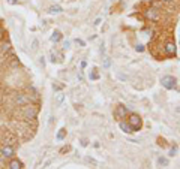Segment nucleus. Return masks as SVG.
Segmentation results:
<instances>
[{
	"instance_id": "dca6fc26",
	"label": "nucleus",
	"mask_w": 180,
	"mask_h": 169,
	"mask_svg": "<svg viewBox=\"0 0 180 169\" xmlns=\"http://www.w3.org/2000/svg\"><path fill=\"white\" fill-rule=\"evenodd\" d=\"M65 138H66V130H65V129H60L59 133H57V139H59V141H63Z\"/></svg>"
},
{
	"instance_id": "412c9836",
	"label": "nucleus",
	"mask_w": 180,
	"mask_h": 169,
	"mask_svg": "<svg viewBox=\"0 0 180 169\" xmlns=\"http://www.w3.org/2000/svg\"><path fill=\"white\" fill-rule=\"evenodd\" d=\"M86 160H87V162H89V163H93V165H96V166H98V165H99V163H98V162H96V160H95V159H92V157H86Z\"/></svg>"
},
{
	"instance_id": "2eb2a0df",
	"label": "nucleus",
	"mask_w": 180,
	"mask_h": 169,
	"mask_svg": "<svg viewBox=\"0 0 180 169\" xmlns=\"http://www.w3.org/2000/svg\"><path fill=\"white\" fill-rule=\"evenodd\" d=\"M17 142V139L14 138V136H11V135H8L6 136V139H5V144H8V145H14Z\"/></svg>"
},
{
	"instance_id": "9d476101",
	"label": "nucleus",
	"mask_w": 180,
	"mask_h": 169,
	"mask_svg": "<svg viewBox=\"0 0 180 169\" xmlns=\"http://www.w3.org/2000/svg\"><path fill=\"white\" fill-rule=\"evenodd\" d=\"M48 12H50L51 15H59V14H62V12H63V8H62V6H59V5H53V6H50Z\"/></svg>"
},
{
	"instance_id": "7c9ffc66",
	"label": "nucleus",
	"mask_w": 180,
	"mask_h": 169,
	"mask_svg": "<svg viewBox=\"0 0 180 169\" xmlns=\"http://www.w3.org/2000/svg\"><path fill=\"white\" fill-rule=\"evenodd\" d=\"M2 33H3V29H2V26H0V36H2Z\"/></svg>"
},
{
	"instance_id": "39448f33",
	"label": "nucleus",
	"mask_w": 180,
	"mask_h": 169,
	"mask_svg": "<svg viewBox=\"0 0 180 169\" xmlns=\"http://www.w3.org/2000/svg\"><path fill=\"white\" fill-rule=\"evenodd\" d=\"M126 115H128V108H126V106H123V105L116 106V109H114V118H116L117 121L125 120V118H126Z\"/></svg>"
},
{
	"instance_id": "0eeeda50",
	"label": "nucleus",
	"mask_w": 180,
	"mask_h": 169,
	"mask_svg": "<svg viewBox=\"0 0 180 169\" xmlns=\"http://www.w3.org/2000/svg\"><path fill=\"white\" fill-rule=\"evenodd\" d=\"M0 154H2L5 159H12L14 157V154H15V150L12 148V145L5 144V147H2V150H0Z\"/></svg>"
},
{
	"instance_id": "bb28decb",
	"label": "nucleus",
	"mask_w": 180,
	"mask_h": 169,
	"mask_svg": "<svg viewBox=\"0 0 180 169\" xmlns=\"http://www.w3.org/2000/svg\"><path fill=\"white\" fill-rule=\"evenodd\" d=\"M101 21H102V18H96V20H95V26H99Z\"/></svg>"
},
{
	"instance_id": "5701e85b",
	"label": "nucleus",
	"mask_w": 180,
	"mask_h": 169,
	"mask_svg": "<svg viewBox=\"0 0 180 169\" xmlns=\"http://www.w3.org/2000/svg\"><path fill=\"white\" fill-rule=\"evenodd\" d=\"M50 60H51L53 63H56V61H57V58H56V54H54V53L51 54V58H50Z\"/></svg>"
},
{
	"instance_id": "1a4fd4ad",
	"label": "nucleus",
	"mask_w": 180,
	"mask_h": 169,
	"mask_svg": "<svg viewBox=\"0 0 180 169\" xmlns=\"http://www.w3.org/2000/svg\"><path fill=\"white\" fill-rule=\"evenodd\" d=\"M119 126H120V129L123 130L125 133H132V129H131V126L128 121H125V120H120L119 121Z\"/></svg>"
},
{
	"instance_id": "c756f323",
	"label": "nucleus",
	"mask_w": 180,
	"mask_h": 169,
	"mask_svg": "<svg viewBox=\"0 0 180 169\" xmlns=\"http://www.w3.org/2000/svg\"><path fill=\"white\" fill-rule=\"evenodd\" d=\"M161 2H165V3H171L173 0H161Z\"/></svg>"
},
{
	"instance_id": "f03ea898",
	"label": "nucleus",
	"mask_w": 180,
	"mask_h": 169,
	"mask_svg": "<svg viewBox=\"0 0 180 169\" xmlns=\"http://www.w3.org/2000/svg\"><path fill=\"white\" fill-rule=\"evenodd\" d=\"M144 18L149 20V21H158L161 18V12H159L158 8L150 6V8H147L146 11H144Z\"/></svg>"
},
{
	"instance_id": "f3484780",
	"label": "nucleus",
	"mask_w": 180,
	"mask_h": 169,
	"mask_svg": "<svg viewBox=\"0 0 180 169\" xmlns=\"http://www.w3.org/2000/svg\"><path fill=\"white\" fill-rule=\"evenodd\" d=\"M110 65H111V60L108 57H105L104 58V68H110Z\"/></svg>"
},
{
	"instance_id": "f8f14e48",
	"label": "nucleus",
	"mask_w": 180,
	"mask_h": 169,
	"mask_svg": "<svg viewBox=\"0 0 180 169\" xmlns=\"http://www.w3.org/2000/svg\"><path fill=\"white\" fill-rule=\"evenodd\" d=\"M158 165L162 166V168H165V166L170 165V160L167 157H162V156H161V157H158Z\"/></svg>"
},
{
	"instance_id": "9b49d317",
	"label": "nucleus",
	"mask_w": 180,
	"mask_h": 169,
	"mask_svg": "<svg viewBox=\"0 0 180 169\" xmlns=\"http://www.w3.org/2000/svg\"><path fill=\"white\" fill-rule=\"evenodd\" d=\"M9 168L11 169H21V168H24V166H22V162H20L18 159H12L11 162H9Z\"/></svg>"
},
{
	"instance_id": "423d86ee",
	"label": "nucleus",
	"mask_w": 180,
	"mask_h": 169,
	"mask_svg": "<svg viewBox=\"0 0 180 169\" xmlns=\"http://www.w3.org/2000/svg\"><path fill=\"white\" fill-rule=\"evenodd\" d=\"M164 53H165V56L167 57H174L176 56V44L174 42H165V45H164Z\"/></svg>"
},
{
	"instance_id": "20e7f679",
	"label": "nucleus",
	"mask_w": 180,
	"mask_h": 169,
	"mask_svg": "<svg viewBox=\"0 0 180 169\" xmlns=\"http://www.w3.org/2000/svg\"><path fill=\"white\" fill-rule=\"evenodd\" d=\"M161 82H162V85H164L167 90H173V88H176V85H177V79L174 78V77H171V75L162 77Z\"/></svg>"
},
{
	"instance_id": "6e6552de",
	"label": "nucleus",
	"mask_w": 180,
	"mask_h": 169,
	"mask_svg": "<svg viewBox=\"0 0 180 169\" xmlns=\"http://www.w3.org/2000/svg\"><path fill=\"white\" fill-rule=\"evenodd\" d=\"M15 102H17V105H18V106H24V105H27V103H29V97H27L26 94H17Z\"/></svg>"
},
{
	"instance_id": "a211bd4d",
	"label": "nucleus",
	"mask_w": 180,
	"mask_h": 169,
	"mask_svg": "<svg viewBox=\"0 0 180 169\" xmlns=\"http://www.w3.org/2000/svg\"><path fill=\"white\" fill-rule=\"evenodd\" d=\"M135 51H137V53H143V51H144V45L138 44V45L135 46Z\"/></svg>"
},
{
	"instance_id": "f257e3e1",
	"label": "nucleus",
	"mask_w": 180,
	"mask_h": 169,
	"mask_svg": "<svg viewBox=\"0 0 180 169\" xmlns=\"http://www.w3.org/2000/svg\"><path fill=\"white\" fill-rule=\"evenodd\" d=\"M128 123L131 126L132 132H138V130L143 127V120H141V117L137 115V114H129V115H128Z\"/></svg>"
},
{
	"instance_id": "aec40b11",
	"label": "nucleus",
	"mask_w": 180,
	"mask_h": 169,
	"mask_svg": "<svg viewBox=\"0 0 180 169\" xmlns=\"http://www.w3.org/2000/svg\"><path fill=\"white\" fill-rule=\"evenodd\" d=\"M98 78H99V75L96 73V70H93V72L90 73V79H98Z\"/></svg>"
},
{
	"instance_id": "ddd939ff",
	"label": "nucleus",
	"mask_w": 180,
	"mask_h": 169,
	"mask_svg": "<svg viewBox=\"0 0 180 169\" xmlns=\"http://www.w3.org/2000/svg\"><path fill=\"white\" fill-rule=\"evenodd\" d=\"M50 39H51V42H59V41L62 39V33H60L59 30H54V33L51 34Z\"/></svg>"
},
{
	"instance_id": "a878e982",
	"label": "nucleus",
	"mask_w": 180,
	"mask_h": 169,
	"mask_svg": "<svg viewBox=\"0 0 180 169\" xmlns=\"http://www.w3.org/2000/svg\"><path fill=\"white\" fill-rule=\"evenodd\" d=\"M36 48H38V41L35 39V41H33V45H32V49H36Z\"/></svg>"
},
{
	"instance_id": "c85d7f7f",
	"label": "nucleus",
	"mask_w": 180,
	"mask_h": 169,
	"mask_svg": "<svg viewBox=\"0 0 180 169\" xmlns=\"http://www.w3.org/2000/svg\"><path fill=\"white\" fill-rule=\"evenodd\" d=\"M8 3H11V5H17V3H18V0H8Z\"/></svg>"
},
{
	"instance_id": "2f4dec72",
	"label": "nucleus",
	"mask_w": 180,
	"mask_h": 169,
	"mask_svg": "<svg viewBox=\"0 0 180 169\" xmlns=\"http://www.w3.org/2000/svg\"><path fill=\"white\" fill-rule=\"evenodd\" d=\"M111 2H114V0H111Z\"/></svg>"
},
{
	"instance_id": "b1692460",
	"label": "nucleus",
	"mask_w": 180,
	"mask_h": 169,
	"mask_svg": "<svg viewBox=\"0 0 180 169\" xmlns=\"http://www.w3.org/2000/svg\"><path fill=\"white\" fill-rule=\"evenodd\" d=\"M69 45H71L69 41H65V42H63V48H69Z\"/></svg>"
},
{
	"instance_id": "6ab92c4d",
	"label": "nucleus",
	"mask_w": 180,
	"mask_h": 169,
	"mask_svg": "<svg viewBox=\"0 0 180 169\" xmlns=\"http://www.w3.org/2000/svg\"><path fill=\"white\" fill-rule=\"evenodd\" d=\"M176 154H177V148L174 147V148H171V150H170V156H171V157H174Z\"/></svg>"
},
{
	"instance_id": "7ed1b4c3",
	"label": "nucleus",
	"mask_w": 180,
	"mask_h": 169,
	"mask_svg": "<svg viewBox=\"0 0 180 169\" xmlns=\"http://www.w3.org/2000/svg\"><path fill=\"white\" fill-rule=\"evenodd\" d=\"M22 115H24V118H27V120H33V118L38 117V109L35 108L33 105H24Z\"/></svg>"
},
{
	"instance_id": "cd10ccee",
	"label": "nucleus",
	"mask_w": 180,
	"mask_h": 169,
	"mask_svg": "<svg viewBox=\"0 0 180 169\" xmlns=\"http://www.w3.org/2000/svg\"><path fill=\"white\" fill-rule=\"evenodd\" d=\"M159 145L165 147V145H167V144H165V141H164V139H159Z\"/></svg>"
},
{
	"instance_id": "393cba45",
	"label": "nucleus",
	"mask_w": 180,
	"mask_h": 169,
	"mask_svg": "<svg viewBox=\"0 0 180 169\" xmlns=\"http://www.w3.org/2000/svg\"><path fill=\"white\" fill-rule=\"evenodd\" d=\"M8 49H9V44H5L3 48H2V51H8Z\"/></svg>"
},
{
	"instance_id": "4468645a",
	"label": "nucleus",
	"mask_w": 180,
	"mask_h": 169,
	"mask_svg": "<svg viewBox=\"0 0 180 169\" xmlns=\"http://www.w3.org/2000/svg\"><path fill=\"white\" fill-rule=\"evenodd\" d=\"M63 100H65V94H63L62 91H60V93H57V94H56V105H59V106H60V105L63 103Z\"/></svg>"
},
{
	"instance_id": "4be33fe9",
	"label": "nucleus",
	"mask_w": 180,
	"mask_h": 169,
	"mask_svg": "<svg viewBox=\"0 0 180 169\" xmlns=\"http://www.w3.org/2000/svg\"><path fill=\"white\" fill-rule=\"evenodd\" d=\"M75 44H78L80 46H86V42H84V41H81V39H75Z\"/></svg>"
}]
</instances>
